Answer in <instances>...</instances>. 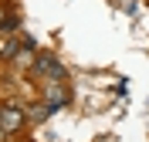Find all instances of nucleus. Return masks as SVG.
<instances>
[{"label": "nucleus", "mask_w": 149, "mask_h": 142, "mask_svg": "<svg viewBox=\"0 0 149 142\" xmlns=\"http://www.w3.org/2000/svg\"><path fill=\"white\" fill-rule=\"evenodd\" d=\"M0 125H3V132H7V135L20 132V129L27 125V115H24V108H20V102L0 105Z\"/></svg>", "instance_id": "1"}, {"label": "nucleus", "mask_w": 149, "mask_h": 142, "mask_svg": "<svg viewBox=\"0 0 149 142\" xmlns=\"http://www.w3.org/2000/svg\"><path fill=\"white\" fill-rule=\"evenodd\" d=\"M34 78H41V81H61V78H65V68H61V61H58L54 54H37Z\"/></svg>", "instance_id": "2"}, {"label": "nucleus", "mask_w": 149, "mask_h": 142, "mask_svg": "<svg viewBox=\"0 0 149 142\" xmlns=\"http://www.w3.org/2000/svg\"><path fill=\"white\" fill-rule=\"evenodd\" d=\"M44 102L51 105V108H61V105L68 102V88L61 85V81H44Z\"/></svg>", "instance_id": "3"}, {"label": "nucleus", "mask_w": 149, "mask_h": 142, "mask_svg": "<svg viewBox=\"0 0 149 142\" xmlns=\"http://www.w3.org/2000/svg\"><path fill=\"white\" fill-rule=\"evenodd\" d=\"M51 112H54V108H51V105H27V108H24V115H27V122H44V118H47V115H51Z\"/></svg>", "instance_id": "4"}, {"label": "nucleus", "mask_w": 149, "mask_h": 142, "mask_svg": "<svg viewBox=\"0 0 149 142\" xmlns=\"http://www.w3.org/2000/svg\"><path fill=\"white\" fill-rule=\"evenodd\" d=\"M3 44H7V34L0 30V54H3Z\"/></svg>", "instance_id": "5"}, {"label": "nucleus", "mask_w": 149, "mask_h": 142, "mask_svg": "<svg viewBox=\"0 0 149 142\" xmlns=\"http://www.w3.org/2000/svg\"><path fill=\"white\" fill-rule=\"evenodd\" d=\"M3 20H7V10H3V7H0V27H3Z\"/></svg>", "instance_id": "6"}, {"label": "nucleus", "mask_w": 149, "mask_h": 142, "mask_svg": "<svg viewBox=\"0 0 149 142\" xmlns=\"http://www.w3.org/2000/svg\"><path fill=\"white\" fill-rule=\"evenodd\" d=\"M3 139H7V132H3V125H0V142H3Z\"/></svg>", "instance_id": "7"}]
</instances>
